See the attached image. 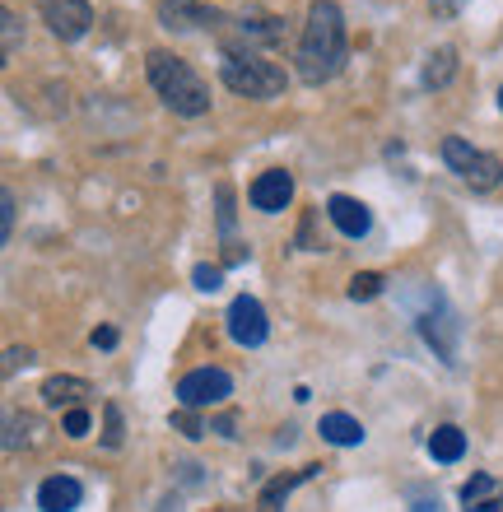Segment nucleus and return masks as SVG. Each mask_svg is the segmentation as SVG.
Segmentation results:
<instances>
[{
	"label": "nucleus",
	"instance_id": "1",
	"mask_svg": "<svg viewBox=\"0 0 503 512\" xmlns=\"http://www.w3.org/2000/svg\"><path fill=\"white\" fill-rule=\"evenodd\" d=\"M299 80L303 84H327L345 66V14L336 0H313L308 5V24L299 38Z\"/></svg>",
	"mask_w": 503,
	"mask_h": 512
},
{
	"label": "nucleus",
	"instance_id": "2",
	"mask_svg": "<svg viewBox=\"0 0 503 512\" xmlns=\"http://www.w3.org/2000/svg\"><path fill=\"white\" fill-rule=\"evenodd\" d=\"M145 70H150L154 94L164 98L177 117H205V112H210V89H205V80L182 61V56L150 52L145 56Z\"/></svg>",
	"mask_w": 503,
	"mask_h": 512
},
{
	"label": "nucleus",
	"instance_id": "3",
	"mask_svg": "<svg viewBox=\"0 0 503 512\" xmlns=\"http://www.w3.org/2000/svg\"><path fill=\"white\" fill-rule=\"evenodd\" d=\"M219 80L243 98L285 94V70L271 66V61L257 52H243V47H224V52H219Z\"/></svg>",
	"mask_w": 503,
	"mask_h": 512
},
{
	"label": "nucleus",
	"instance_id": "4",
	"mask_svg": "<svg viewBox=\"0 0 503 512\" xmlns=\"http://www.w3.org/2000/svg\"><path fill=\"white\" fill-rule=\"evenodd\" d=\"M443 159H448V168L462 177L471 191H494L503 182V163L494 159V154H485V149L457 140V135H448V140H443Z\"/></svg>",
	"mask_w": 503,
	"mask_h": 512
},
{
	"label": "nucleus",
	"instance_id": "5",
	"mask_svg": "<svg viewBox=\"0 0 503 512\" xmlns=\"http://www.w3.org/2000/svg\"><path fill=\"white\" fill-rule=\"evenodd\" d=\"M420 336L443 364H457V336H462V326H457V312L448 308V298L438 294V289H429V303L420 308Z\"/></svg>",
	"mask_w": 503,
	"mask_h": 512
},
{
	"label": "nucleus",
	"instance_id": "6",
	"mask_svg": "<svg viewBox=\"0 0 503 512\" xmlns=\"http://www.w3.org/2000/svg\"><path fill=\"white\" fill-rule=\"evenodd\" d=\"M233 396V378L224 368H191L187 378L177 382V401L182 410H205V405H224Z\"/></svg>",
	"mask_w": 503,
	"mask_h": 512
},
{
	"label": "nucleus",
	"instance_id": "7",
	"mask_svg": "<svg viewBox=\"0 0 503 512\" xmlns=\"http://www.w3.org/2000/svg\"><path fill=\"white\" fill-rule=\"evenodd\" d=\"M42 24L61 42H80L94 28V5L89 0H42Z\"/></svg>",
	"mask_w": 503,
	"mask_h": 512
},
{
	"label": "nucleus",
	"instance_id": "8",
	"mask_svg": "<svg viewBox=\"0 0 503 512\" xmlns=\"http://www.w3.org/2000/svg\"><path fill=\"white\" fill-rule=\"evenodd\" d=\"M229 336L243 345V350H257L261 340H266V331H271V322H266V308H261L252 294H238L229 303Z\"/></svg>",
	"mask_w": 503,
	"mask_h": 512
},
{
	"label": "nucleus",
	"instance_id": "9",
	"mask_svg": "<svg viewBox=\"0 0 503 512\" xmlns=\"http://www.w3.org/2000/svg\"><path fill=\"white\" fill-rule=\"evenodd\" d=\"M159 24L173 28V33H191V28L219 24V14L201 0H159Z\"/></svg>",
	"mask_w": 503,
	"mask_h": 512
},
{
	"label": "nucleus",
	"instance_id": "10",
	"mask_svg": "<svg viewBox=\"0 0 503 512\" xmlns=\"http://www.w3.org/2000/svg\"><path fill=\"white\" fill-rule=\"evenodd\" d=\"M252 205H257L261 215H280L289 205V196H294V177L285 173V168H271V173H261L257 182H252Z\"/></svg>",
	"mask_w": 503,
	"mask_h": 512
},
{
	"label": "nucleus",
	"instance_id": "11",
	"mask_svg": "<svg viewBox=\"0 0 503 512\" xmlns=\"http://www.w3.org/2000/svg\"><path fill=\"white\" fill-rule=\"evenodd\" d=\"M84 503V485L75 475H47L38 485V508L42 512H75Z\"/></svg>",
	"mask_w": 503,
	"mask_h": 512
},
{
	"label": "nucleus",
	"instance_id": "12",
	"mask_svg": "<svg viewBox=\"0 0 503 512\" xmlns=\"http://www.w3.org/2000/svg\"><path fill=\"white\" fill-rule=\"evenodd\" d=\"M327 215H331V224H336L345 238H364V233L373 229V215H368V205L354 201V196H331V201H327Z\"/></svg>",
	"mask_w": 503,
	"mask_h": 512
},
{
	"label": "nucleus",
	"instance_id": "13",
	"mask_svg": "<svg viewBox=\"0 0 503 512\" xmlns=\"http://www.w3.org/2000/svg\"><path fill=\"white\" fill-rule=\"evenodd\" d=\"M84 396H94V387L84 378H70V373H56V378L42 382V401L52 405V410H75Z\"/></svg>",
	"mask_w": 503,
	"mask_h": 512
},
{
	"label": "nucleus",
	"instance_id": "14",
	"mask_svg": "<svg viewBox=\"0 0 503 512\" xmlns=\"http://www.w3.org/2000/svg\"><path fill=\"white\" fill-rule=\"evenodd\" d=\"M429 457L443 461V466L462 461L466 457V433L457 429V424H438V429L429 433Z\"/></svg>",
	"mask_w": 503,
	"mask_h": 512
},
{
	"label": "nucleus",
	"instance_id": "15",
	"mask_svg": "<svg viewBox=\"0 0 503 512\" xmlns=\"http://www.w3.org/2000/svg\"><path fill=\"white\" fill-rule=\"evenodd\" d=\"M317 471H322V466H303V471H294V475H280V480H271V485H266V494H261V503H257V512H285V499L294 494V485L313 480Z\"/></svg>",
	"mask_w": 503,
	"mask_h": 512
},
{
	"label": "nucleus",
	"instance_id": "16",
	"mask_svg": "<svg viewBox=\"0 0 503 512\" xmlns=\"http://www.w3.org/2000/svg\"><path fill=\"white\" fill-rule=\"evenodd\" d=\"M322 438L336 447H359L364 443V424L354 415H345V410H331V415H322Z\"/></svg>",
	"mask_w": 503,
	"mask_h": 512
},
{
	"label": "nucleus",
	"instance_id": "17",
	"mask_svg": "<svg viewBox=\"0 0 503 512\" xmlns=\"http://www.w3.org/2000/svg\"><path fill=\"white\" fill-rule=\"evenodd\" d=\"M42 433L38 415H10L5 419V452H19V447H33Z\"/></svg>",
	"mask_w": 503,
	"mask_h": 512
},
{
	"label": "nucleus",
	"instance_id": "18",
	"mask_svg": "<svg viewBox=\"0 0 503 512\" xmlns=\"http://www.w3.org/2000/svg\"><path fill=\"white\" fill-rule=\"evenodd\" d=\"M452 75H457V52L452 47H438V52L424 56V89H443Z\"/></svg>",
	"mask_w": 503,
	"mask_h": 512
},
{
	"label": "nucleus",
	"instance_id": "19",
	"mask_svg": "<svg viewBox=\"0 0 503 512\" xmlns=\"http://www.w3.org/2000/svg\"><path fill=\"white\" fill-rule=\"evenodd\" d=\"M382 294V275H373V270H364V275H354L350 280V298L354 303H368V298Z\"/></svg>",
	"mask_w": 503,
	"mask_h": 512
},
{
	"label": "nucleus",
	"instance_id": "20",
	"mask_svg": "<svg viewBox=\"0 0 503 512\" xmlns=\"http://www.w3.org/2000/svg\"><path fill=\"white\" fill-rule=\"evenodd\" d=\"M490 494H494L490 475H471V480H466V489H462V503H466V508H476V503H485Z\"/></svg>",
	"mask_w": 503,
	"mask_h": 512
},
{
	"label": "nucleus",
	"instance_id": "21",
	"mask_svg": "<svg viewBox=\"0 0 503 512\" xmlns=\"http://www.w3.org/2000/svg\"><path fill=\"white\" fill-rule=\"evenodd\" d=\"M89 424H94V419H89V410H84V405L66 410V419H61V429H66V438H84V433H89Z\"/></svg>",
	"mask_w": 503,
	"mask_h": 512
},
{
	"label": "nucleus",
	"instance_id": "22",
	"mask_svg": "<svg viewBox=\"0 0 503 512\" xmlns=\"http://www.w3.org/2000/svg\"><path fill=\"white\" fill-rule=\"evenodd\" d=\"M173 429L182 433V438H205V424H201V415H196V410H177Z\"/></svg>",
	"mask_w": 503,
	"mask_h": 512
},
{
	"label": "nucleus",
	"instance_id": "23",
	"mask_svg": "<svg viewBox=\"0 0 503 512\" xmlns=\"http://www.w3.org/2000/svg\"><path fill=\"white\" fill-rule=\"evenodd\" d=\"M191 280H196V289L215 294L219 284H224V270H219V266H196V270H191Z\"/></svg>",
	"mask_w": 503,
	"mask_h": 512
},
{
	"label": "nucleus",
	"instance_id": "24",
	"mask_svg": "<svg viewBox=\"0 0 503 512\" xmlns=\"http://www.w3.org/2000/svg\"><path fill=\"white\" fill-rule=\"evenodd\" d=\"M14 210H19V205H14V191H5V196H0V243H10V233H14Z\"/></svg>",
	"mask_w": 503,
	"mask_h": 512
},
{
	"label": "nucleus",
	"instance_id": "25",
	"mask_svg": "<svg viewBox=\"0 0 503 512\" xmlns=\"http://www.w3.org/2000/svg\"><path fill=\"white\" fill-rule=\"evenodd\" d=\"M0 24H5V56H14V52H19V14L5 10V14H0Z\"/></svg>",
	"mask_w": 503,
	"mask_h": 512
},
{
	"label": "nucleus",
	"instance_id": "26",
	"mask_svg": "<svg viewBox=\"0 0 503 512\" xmlns=\"http://www.w3.org/2000/svg\"><path fill=\"white\" fill-rule=\"evenodd\" d=\"M33 364V350H19V345H14V350H5V378H14V373H19V368H28Z\"/></svg>",
	"mask_w": 503,
	"mask_h": 512
},
{
	"label": "nucleus",
	"instance_id": "27",
	"mask_svg": "<svg viewBox=\"0 0 503 512\" xmlns=\"http://www.w3.org/2000/svg\"><path fill=\"white\" fill-rule=\"evenodd\" d=\"M219 229L224 233L233 229V191L229 187H219Z\"/></svg>",
	"mask_w": 503,
	"mask_h": 512
},
{
	"label": "nucleus",
	"instance_id": "28",
	"mask_svg": "<svg viewBox=\"0 0 503 512\" xmlns=\"http://www.w3.org/2000/svg\"><path fill=\"white\" fill-rule=\"evenodd\" d=\"M103 443L122 447V415H117V405H108V433H103Z\"/></svg>",
	"mask_w": 503,
	"mask_h": 512
},
{
	"label": "nucleus",
	"instance_id": "29",
	"mask_svg": "<svg viewBox=\"0 0 503 512\" xmlns=\"http://www.w3.org/2000/svg\"><path fill=\"white\" fill-rule=\"evenodd\" d=\"M462 5H466V0H429V14H434V19H452Z\"/></svg>",
	"mask_w": 503,
	"mask_h": 512
},
{
	"label": "nucleus",
	"instance_id": "30",
	"mask_svg": "<svg viewBox=\"0 0 503 512\" xmlns=\"http://www.w3.org/2000/svg\"><path fill=\"white\" fill-rule=\"evenodd\" d=\"M112 345H117V331H112V326H98V331H94V350H112Z\"/></svg>",
	"mask_w": 503,
	"mask_h": 512
},
{
	"label": "nucleus",
	"instance_id": "31",
	"mask_svg": "<svg viewBox=\"0 0 503 512\" xmlns=\"http://www.w3.org/2000/svg\"><path fill=\"white\" fill-rule=\"evenodd\" d=\"M466 512H503V499H494V503H476V508H466Z\"/></svg>",
	"mask_w": 503,
	"mask_h": 512
},
{
	"label": "nucleus",
	"instance_id": "32",
	"mask_svg": "<svg viewBox=\"0 0 503 512\" xmlns=\"http://www.w3.org/2000/svg\"><path fill=\"white\" fill-rule=\"evenodd\" d=\"M499 108H503V89H499Z\"/></svg>",
	"mask_w": 503,
	"mask_h": 512
}]
</instances>
